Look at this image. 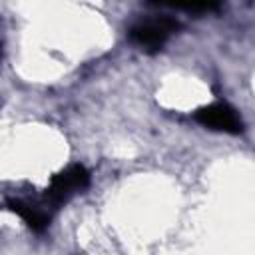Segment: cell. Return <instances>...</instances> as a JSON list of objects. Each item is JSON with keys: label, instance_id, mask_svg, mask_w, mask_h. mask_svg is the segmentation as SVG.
Listing matches in <instances>:
<instances>
[{"label": "cell", "instance_id": "obj_1", "mask_svg": "<svg viewBox=\"0 0 255 255\" xmlns=\"http://www.w3.org/2000/svg\"><path fill=\"white\" fill-rule=\"evenodd\" d=\"M179 28V24L169 16H157L151 20L137 22L129 30V38L133 44L145 48V50H157L161 48L167 38Z\"/></svg>", "mask_w": 255, "mask_h": 255}, {"label": "cell", "instance_id": "obj_2", "mask_svg": "<svg viewBox=\"0 0 255 255\" xmlns=\"http://www.w3.org/2000/svg\"><path fill=\"white\" fill-rule=\"evenodd\" d=\"M90 185V173L84 165H70L64 171H60L58 175H54V179L50 181V187L46 191V197L50 199V203L60 205L66 199H70L72 193L82 191Z\"/></svg>", "mask_w": 255, "mask_h": 255}, {"label": "cell", "instance_id": "obj_3", "mask_svg": "<svg viewBox=\"0 0 255 255\" xmlns=\"http://www.w3.org/2000/svg\"><path fill=\"white\" fill-rule=\"evenodd\" d=\"M195 120L209 129H217V131H225V133H241L243 131V122L237 116V112L231 106L221 104V102L199 108L195 112Z\"/></svg>", "mask_w": 255, "mask_h": 255}, {"label": "cell", "instance_id": "obj_4", "mask_svg": "<svg viewBox=\"0 0 255 255\" xmlns=\"http://www.w3.org/2000/svg\"><path fill=\"white\" fill-rule=\"evenodd\" d=\"M8 207H10V211H14L32 231H44L46 227H48V215L44 213V211H40V209H36L34 205H30V203H24V201H20V199H10L8 201Z\"/></svg>", "mask_w": 255, "mask_h": 255}]
</instances>
